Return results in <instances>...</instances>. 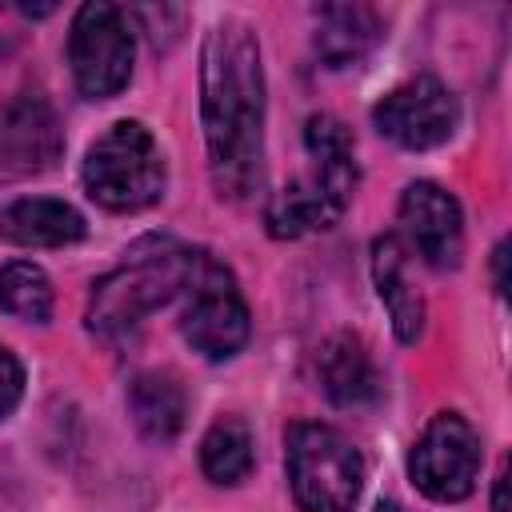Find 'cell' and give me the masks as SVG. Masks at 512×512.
Returning <instances> with one entry per match:
<instances>
[{
	"label": "cell",
	"instance_id": "cell-1",
	"mask_svg": "<svg viewBox=\"0 0 512 512\" xmlns=\"http://www.w3.org/2000/svg\"><path fill=\"white\" fill-rule=\"evenodd\" d=\"M200 124L212 184L228 200H248L264 180V64L256 32L224 16L200 48Z\"/></svg>",
	"mask_w": 512,
	"mask_h": 512
},
{
	"label": "cell",
	"instance_id": "cell-2",
	"mask_svg": "<svg viewBox=\"0 0 512 512\" xmlns=\"http://www.w3.org/2000/svg\"><path fill=\"white\" fill-rule=\"evenodd\" d=\"M304 148H308L312 168L288 188H280L264 208V224L276 240H300L308 232L332 228L348 212L356 184H360L352 132L336 116L328 112L308 116Z\"/></svg>",
	"mask_w": 512,
	"mask_h": 512
},
{
	"label": "cell",
	"instance_id": "cell-3",
	"mask_svg": "<svg viewBox=\"0 0 512 512\" xmlns=\"http://www.w3.org/2000/svg\"><path fill=\"white\" fill-rule=\"evenodd\" d=\"M200 248L176 240H144L128 252L120 268L96 280L88 300V328L104 340H132L144 320L184 296Z\"/></svg>",
	"mask_w": 512,
	"mask_h": 512
},
{
	"label": "cell",
	"instance_id": "cell-4",
	"mask_svg": "<svg viewBox=\"0 0 512 512\" xmlns=\"http://www.w3.org/2000/svg\"><path fill=\"white\" fill-rule=\"evenodd\" d=\"M284 468L300 512H348L364 488V460L332 424H292L284 432Z\"/></svg>",
	"mask_w": 512,
	"mask_h": 512
},
{
	"label": "cell",
	"instance_id": "cell-5",
	"mask_svg": "<svg viewBox=\"0 0 512 512\" xmlns=\"http://www.w3.org/2000/svg\"><path fill=\"white\" fill-rule=\"evenodd\" d=\"M84 188L108 212H140L164 196V156L140 120H116L84 156Z\"/></svg>",
	"mask_w": 512,
	"mask_h": 512
},
{
	"label": "cell",
	"instance_id": "cell-6",
	"mask_svg": "<svg viewBox=\"0 0 512 512\" xmlns=\"http://www.w3.org/2000/svg\"><path fill=\"white\" fill-rule=\"evenodd\" d=\"M132 56H136V24L124 8L104 0H88L76 8L68 32V64L80 96L88 100L116 96L132 76Z\"/></svg>",
	"mask_w": 512,
	"mask_h": 512
},
{
	"label": "cell",
	"instance_id": "cell-7",
	"mask_svg": "<svg viewBox=\"0 0 512 512\" xmlns=\"http://www.w3.org/2000/svg\"><path fill=\"white\" fill-rule=\"evenodd\" d=\"M184 296H188V304H184L180 332L204 360H228L248 344V332H252L248 304H244L232 272L216 256H208V252L196 256Z\"/></svg>",
	"mask_w": 512,
	"mask_h": 512
},
{
	"label": "cell",
	"instance_id": "cell-8",
	"mask_svg": "<svg viewBox=\"0 0 512 512\" xmlns=\"http://www.w3.org/2000/svg\"><path fill=\"white\" fill-rule=\"evenodd\" d=\"M480 456L484 452L476 428L460 412H436L408 452V476L428 500L456 504L472 496L480 476Z\"/></svg>",
	"mask_w": 512,
	"mask_h": 512
},
{
	"label": "cell",
	"instance_id": "cell-9",
	"mask_svg": "<svg viewBox=\"0 0 512 512\" xmlns=\"http://www.w3.org/2000/svg\"><path fill=\"white\" fill-rule=\"evenodd\" d=\"M372 124L392 144L424 152V148H440L444 140H452V132L460 124V104L444 80L416 76V80L392 88L372 108Z\"/></svg>",
	"mask_w": 512,
	"mask_h": 512
},
{
	"label": "cell",
	"instance_id": "cell-10",
	"mask_svg": "<svg viewBox=\"0 0 512 512\" xmlns=\"http://www.w3.org/2000/svg\"><path fill=\"white\" fill-rule=\"evenodd\" d=\"M400 224L408 244L416 248V256L432 268H456L464 256V212L460 200L432 184V180H416L404 188L400 196Z\"/></svg>",
	"mask_w": 512,
	"mask_h": 512
},
{
	"label": "cell",
	"instance_id": "cell-11",
	"mask_svg": "<svg viewBox=\"0 0 512 512\" xmlns=\"http://www.w3.org/2000/svg\"><path fill=\"white\" fill-rule=\"evenodd\" d=\"M64 132L44 96H16L0 112V172L32 176L60 160Z\"/></svg>",
	"mask_w": 512,
	"mask_h": 512
},
{
	"label": "cell",
	"instance_id": "cell-12",
	"mask_svg": "<svg viewBox=\"0 0 512 512\" xmlns=\"http://www.w3.org/2000/svg\"><path fill=\"white\" fill-rule=\"evenodd\" d=\"M372 284L380 292V304L392 316V332L400 344H416L424 332V296L408 276V252L396 236L372 240Z\"/></svg>",
	"mask_w": 512,
	"mask_h": 512
},
{
	"label": "cell",
	"instance_id": "cell-13",
	"mask_svg": "<svg viewBox=\"0 0 512 512\" xmlns=\"http://www.w3.org/2000/svg\"><path fill=\"white\" fill-rule=\"evenodd\" d=\"M316 372H320V384H324L328 400L340 404V408H364L380 396L376 364H372L364 340L352 336V332H336L320 344Z\"/></svg>",
	"mask_w": 512,
	"mask_h": 512
},
{
	"label": "cell",
	"instance_id": "cell-14",
	"mask_svg": "<svg viewBox=\"0 0 512 512\" xmlns=\"http://www.w3.org/2000/svg\"><path fill=\"white\" fill-rule=\"evenodd\" d=\"M0 236L20 248H64L84 236V216L64 200L32 196L0 212Z\"/></svg>",
	"mask_w": 512,
	"mask_h": 512
},
{
	"label": "cell",
	"instance_id": "cell-15",
	"mask_svg": "<svg viewBox=\"0 0 512 512\" xmlns=\"http://www.w3.org/2000/svg\"><path fill=\"white\" fill-rule=\"evenodd\" d=\"M128 412H132V424L140 428V436H148L156 444H168L184 428L188 392L168 372H140L128 388Z\"/></svg>",
	"mask_w": 512,
	"mask_h": 512
},
{
	"label": "cell",
	"instance_id": "cell-16",
	"mask_svg": "<svg viewBox=\"0 0 512 512\" xmlns=\"http://www.w3.org/2000/svg\"><path fill=\"white\" fill-rule=\"evenodd\" d=\"M372 44H376V16L368 8H360V4L320 8L316 52L328 68H352L356 60L368 56Z\"/></svg>",
	"mask_w": 512,
	"mask_h": 512
},
{
	"label": "cell",
	"instance_id": "cell-17",
	"mask_svg": "<svg viewBox=\"0 0 512 512\" xmlns=\"http://www.w3.org/2000/svg\"><path fill=\"white\" fill-rule=\"evenodd\" d=\"M252 460V432L236 416L216 420L200 440V468L212 484H240L252 472Z\"/></svg>",
	"mask_w": 512,
	"mask_h": 512
},
{
	"label": "cell",
	"instance_id": "cell-18",
	"mask_svg": "<svg viewBox=\"0 0 512 512\" xmlns=\"http://www.w3.org/2000/svg\"><path fill=\"white\" fill-rule=\"evenodd\" d=\"M0 308L24 324H44L52 316V280L32 260H12L0 268Z\"/></svg>",
	"mask_w": 512,
	"mask_h": 512
},
{
	"label": "cell",
	"instance_id": "cell-19",
	"mask_svg": "<svg viewBox=\"0 0 512 512\" xmlns=\"http://www.w3.org/2000/svg\"><path fill=\"white\" fill-rule=\"evenodd\" d=\"M20 396H24V368H20V360L0 344V420L16 412Z\"/></svg>",
	"mask_w": 512,
	"mask_h": 512
},
{
	"label": "cell",
	"instance_id": "cell-20",
	"mask_svg": "<svg viewBox=\"0 0 512 512\" xmlns=\"http://www.w3.org/2000/svg\"><path fill=\"white\" fill-rule=\"evenodd\" d=\"M504 256H508V244H496V252H492V264H496V292H504Z\"/></svg>",
	"mask_w": 512,
	"mask_h": 512
},
{
	"label": "cell",
	"instance_id": "cell-21",
	"mask_svg": "<svg viewBox=\"0 0 512 512\" xmlns=\"http://www.w3.org/2000/svg\"><path fill=\"white\" fill-rule=\"evenodd\" d=\"M492 512H508V508H504V468L496 472V488H492Z\"/></svg>",
	"mask_w": 512,
	"mask_h": 512
}]
</instances>
